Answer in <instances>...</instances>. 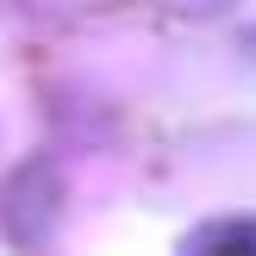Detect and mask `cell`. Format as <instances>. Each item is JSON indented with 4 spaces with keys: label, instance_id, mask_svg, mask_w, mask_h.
Returning a JSON list of instances; mask_svg holds the SVG:
<instances>
[{
    "label": "cell",
    "instance_id": "6da1fadb",
    "mask_svg": "<svg viewBox=\"0 0 256 256\" xmlns=\"http://www.w3.org/2000/svg\"><path fill=\"white\" fill-rule=\"evenodd\" d=\"M219 238H232V244H256V225H212V232H200L194 244H219Z\"/></svg>",
    "mask_w": 256,
    "mask_h": 256
}]
</instances>
